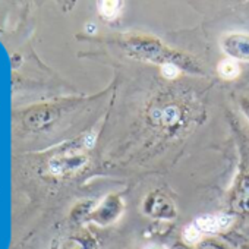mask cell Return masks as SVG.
<instances>
[{
  "mask_svg": "<svg viewBox=\"0 0 249 249\" xmlns=\"http://www.w3.org/2000/svg\"><path fill=\"white\" fill-rule=\"evenodd\" d=\"M123 49L131 57L138 60L157 63L161 65V68L166 65H173L179 71L182 69L191 73H202V66L195 57L166 46L159 38L141 36L131 37L123 43Z\"/></svg>",
  "mask_w": 249,
  "mask_h": 249,
  "instance_id": "obj_1",
  "label": "cell"
},
{
  "mask_svg": "<svg viewBox=\"0 0 249 249\" xmlns=\"http://www.w3.org/2000/svg\"><path fill=\"white\" fill-rule=\"evenodd\" d=\"M142 211L148 217L153 218H173L176 215V207L173 201L163 192H150L144 202H142Z\"/></svg>",
  "mask_w": 249,
  "mask_h": 249,
  "instance_id": "obj_2",
  "label": "cell"
},
{
  "mask_svg": "<svg viewBox=\"0 0 249 249\" xmlns=\"http://www.w3.org/2000/svg\"><path fill=\"white\" fill-rule=\"evenodd\" d=\"M122 210H123V202H122V198L117 196V195H108L91 214V220L98 223V224H110L113 223L120 214H122Z\"/></svg>",
  "mask_w": 249,
  "mask_h": 249,
  "instance_id": "obj_3",
  "label": "cell"
},
{
  "mask_svg": "<svg viewBox=\"0 0 249 249\" xmlns=\"http://www.w3.org/2000/svg\"><path fill=\"white\" fill-rule=\"evenodd\" d=\"M221 50L233 60L249 62V36L229 34L221 38Z\"/></svg>",
  "mask_w": 249,
  "mask_h": 249,
  "instance_id": "obj_4",
  "label": "cell"
},
{
  "mask_svg": "<svg viewBox=\"0 0 249 249\" xmlns=\"http://www.w3.org/2000/svg\"><path fill=\"white\" fill-rule=\"evenodd\" d=\"M230 207L234 213L249 215V175L239 179L230 198Z\"/></svg>",
  "mask_w": 249,
  "mask_h": 249,
  "instance_id": "obj_5",
  "label": "cell"
},
{
  "mask_svg": "<svg viewBox=\"0 0 249 249\" xmlns=\"http://www.w3.org/2000/svg\"><path fill=\"white\" fill-rule=\"evenodd\" d=\"M230 224V218L227 215H201L195 220V227L199 231L213 233L221 229H226Z\"/></svg>",
  "mask_w": 249,
  "mask_h": 249,
  "instance_id": "obj_6",
  "label": "cell"
},
{
  "mask_svg": "<svg viewBox=\"0 0 249 249\" xmlns=\"http://www.w3.org/2000/svg\"><path fill=\"white\" fill-rule=\"evenodd\" d=\"M180 120H182V111L179 110L178 106H173V104L157 110L154 116V122L164 124V126H175Z\"/></svg>",
  "mask_w": 249,
  "mask_h": 249,
  "instance_id": "obj_7",
  "label": "cell"
},
{
  "mask_svg": "<svg viewBox=\"0 0 249 249\" xmlns=\"http://www.w3.org/2000/svg\"><path fill=\"white\" fill-rule=\"evenodd\" d=\"M54 114L52 110L49 108H41V110H36L33 113H30L25 119L27 124L31 128H41L46 126L47 123H50L53 120Z\"/></svg>",
  "mask_w": 249,
  "mask_h": 249,
  "instance_id": "obj_8",
  "label": "cell"
},
{
  "mask_svg": "<svg viewBox=\"0 0 249 249\" xmlns=\"http://www.w3.org/2000/svg\"><path fill=\"white\" fill-rule=\"evenodd\" d=\"M218 73L221 78L226 79H233L239 75V66L233 59H227V60H221L218 65Z\"/></svg>",
  "mask_w": 249,
  "mask_h": 249,
  "instance_id": "obj_9",
  "label": "cell"
},
{
  "mask_svg": "<svg viewBox=\"0 0 249 249\" xmlns=\"http://www.w3.org/2000/svg\"><path fill=\"white\" fill-rule=\"evenodd\" d=\"M98 11L104 18L113 19L116 17V14L119 12V3L117 2H101L98 6Z\"/></svg>",
  "mask_w": 249,
  "mask_h": 249,
  "instance_id": "obj_10",
  "label": "cell"
},
{
  "mask_svg": "<svg viewBox=\"0 0 249 249\" xmlns=\"http://www.w3.org/2000/svg\"><path fill=\"white\" fill-rule=\"evenodd\" d=\"M196 249H229V248L215 239H202L198 242Z\"/></svg>",
  "mask_w": 249,
  "mask_h": 249,
  "instance_id": "obj_11",
  "label": "cell"
},
{
  "mask_svg": "<svg viewBox=\"0 0 249 249\" xmlns=\"http://www.w3.org/2000/svg\"><path fill=\"white\" fill-rule=\"evenodd\" d=\"M199 233H201V231H199L195 226H189V227H186V229H185L183 236H185V239H186L188 242H196V240H198Z\"/></svg>",
  "mask_w": 249,
  "mask_h": 249,
  "instance_id": "obj_12",
  "label": "cell"
},
{
  "mask_svg": "<svg viewBox=\"0 0 249 249\" xmlns=\"http://www.w3.org/2000/svg\"><path fill=\"white\" fill-rule=\"evenodd\" d=\"M161 71H163V73H164L167 78H175V76H178V73H179V69H178L176 66H173V65H166V66L161 68Z\"/></svg>",
  "mask_w": 249,
  "mask_h": 249,
  "instance_id": "obj_13",
  "label": "cell"
},
{
  "mask_svg": "<svg viewBox=\"0 0 249 249\" xmlns=\"http://www.w3.org/2000/svg\"><path fill=\"white\" fill-rule=\"evenodd\" d=\"M240 107H242L243 114H245L246 119L249 120V100H248V98H243V100L240 101Z\"/></svg>",
  "mask_w": 249,
  "mask_h": 249,
  "instance_id": "obj_14",
  "label": "cell"
},
{
  "mask_svg": "<svg viewBox=\"0 0 249 249\" xmlns=\"http://www.w3.org/2000/svg\"><path fill=\"white\" fill-rule=\"evenodd\" d=\"M172 249H194L192 246L186 245V243H182V242H178L172 246Z\"/></svg>",
  "mask_w": 249,
  "mask_h": 249,
  "instance_id": "obj_15",
  "label": "cell"
},
{
  "mask_svg": "<svg viewBox=\"0 0 249 249\" xmlns=\"http://www.w3.org/2000/svg\"><path fill=\"white\" fill-rule=\"evenodd\" d=\"M240 249H249V242H248V243H243V245L240 246Z\"/></svg>",
  "mask_w": 249,
  "mask_h": 249,
  "instance_id": "obj_16",
  "label": "cell"
},
{
  "mask_svg": "<svg viewBox=\"0 0 249 249\" xmlns=\"http://www.w3.org/2000/svg\"><path fill=\"white\" fill-rule=\"evenodd\" d=\"M150 249H161V248H159V246H151Z\"/></svg>",
  "mask_w": 249,
  "mask_h": 249,
  "instance_id": "obj_17",
  "label": "cell"
}]
</instances>
